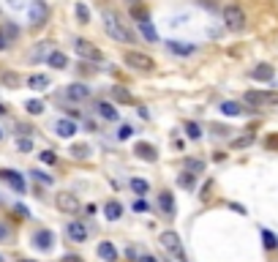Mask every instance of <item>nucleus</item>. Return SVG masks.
<instances>
[{
	"label": "nucleus",
	"mask_w": 278,
	"mask_h": 262,
	"mask_svg": "<svg viewBox=\"0 0 278 262\" xmlns=\"http://www.w3.org/2000/svg\"><path fill=\"white\" fill-rule=\"evenodd\" d=\"M104 28H107V33L115 38V41H123V44H134V33H131V28L125 25V22L117 17L115 11H109L104 9Z\"/></svg>",
	"instance_id": "obj_1"
},
{
	"label": "nucleus",
	"mask_w": 278,
	"mask_h": 262,
	"mask_svg": "<svg viewBox=\"0 0 278 262\" xmlns=\"http://www.w3.org/2000/svg\"><path fill=\"white\" fill-rule=\"evenodd\" d=\"M123 60H125V66H131L137 71H153L156 68V60L150 58V55H145V52H137V50H129L123 55Z\"/></svg>",
	"instance_id": "obj_2"
},
{
	"label": "nucleus",
	"mask_w": 278,
	"mask_h": 262,
	"mask_svg": "<svg viewBox=\"0 0 278 262\" xmlns=\"http://www.w3.org/2000/svg\"><path fill=\"white\" fill-rule=\"evenodd\" d=\"M245 104H251V107H278V93H267V90H248L243 96Z\"/></svg>",
	"instance_id": "obj_3"
},
{
	"label": "nucleus",
	"mask_w": 278,
	"mask_h": 262,
	"mask_svg": "<svg viewBox=\"0 0 278 262\" xmlns=\"http://www.w3.org/2000/svg\"><path fill=\"white\" fill-rule=\"evenodd\" d=\"M224 25L229 28V30H243L245 28V11L240 9V6H226L224 9Z\"/></svg>",
	"instance_id": "obj_4"
},
{
	"label": "nucleus",
	"mask_w": 278,
	"mask_h": 262,
	"mask_svg": "<svg viewBox=\"0 0 278 262\" xmlns=\"http://www.w3.org/2000/svg\"><path fill=\"white\" fill-rule=\"evenodd\" d=\"M74 50L82 60H93V63H101L104 60V52L98 50V46H93L90 41H85V38H77L74 41Z\"/></svg>",
	"instance_id": "obj_5"
},
{
	"label": "nucleus",
	"mask_w": 278,
	"mask_h": 262,
	"mask_svg": "<svg viewBox=\"0 0 278 262\" xmlns=\"http://www.w3.org/2000/svg\"><path fill=\"white\" fill-rule=\"evenodd\" d=\"M161 246L172 254V257H178V262H188V259H186V251H183V243H180V237H178V232H164V235H161Z\"/></svg>",
	"instance_id": "obj_6"
},
{
	"label": "nucleus",
	"mask_w": 278,
	"mask_h": 262,
	"mask_svg": "<svg viewBox=\"0 0 278 262\" xmlns=\"http://www.w3.org/2000/svg\"><path fill=\"white\" fill-rule=\"evenodd\" d=\"M46 17H49V9H46V3H44V0H33V3H30V25H33V28H41L44 22H46Z\"/></svg>",
	"instance_id": "obj_7"
},
{
	"label": "nucleus",
	"mask_w": 278,
	"mask_h": 262,
	"mask_svg": "<svg viewBox=\"0 0 278 262\" xmlns=\"http://www.w3.org/2000/svg\"><path fill=\"white\" fill-rule=\"evenodd\" d=\"M0 180H6V183H9L17 194L25 192V178H22L19 172H14V170H0Z\"/></svg>",
	"instance_id": "obj_8"
},
{
	"label": "nucleus",
	"mask_w": 278,
	"mask_h": 262,
	"mask_svg": "<svg viewBox=\"0 0 278 262\" xmlns=\"http://www.w3.org/2000/svg\"><path fill=\"white\" fill-rule=\"evenodd\" d=\"M90 87H87V85H82V82H74V85H68L66 87V96L71 99V101H87V99H90Z\"/></svg>",
	"instance_id": "obj_9"
},
{
	"label": "nucleus",
	"mask_w": 278,
	"mask_h": 262,
	"mask_svg": "<svg viewBox=\"0 0 278 262\" xmlns=\"http://www.w3.org/2000/svg\"><path fill=\"white\" fill-rule=\"evenodd\" d=\"M66 235H68V241H74V243H85L87 241V227L82 221H71L66 227Z\"/></svg>",
	"instance_id": "obj_10"
},
{
	"label": "nucleus",
	"mask_w": 278,
	"mask_h": 262,
	"mask_svg": "<svg viewBox=\"0 0 278 262\" xmlns=\"http://www.w3.org/2000/svg\"><path fill=\"white\" fill-rule=\"evenodd\" d=\"M58 208L63 213H79L82 210V205H79V200L74 194H58Z\"/></svg>",
	"instance_id": "obj_11"
},
{
	"label": "nucleus",
	"mask_w": 278,
	"mask_h": 262,
	"mask_svg": "<svg viewBox=\"0 0 278 262\" xmlns=\"http://www.w3.org/2000/svg\"><path fill=\"white\" fill-rule=\"evenodd\" d=\"M0 85L9 87V90H17V87H22V74H17L11 68H3L0 71Z\"/></svg>",
	"instance_id": "obj_12"
},
{
	"label": "nucleus",
	"mask_w": 278,
	"mask_h": 262,
	"mask_svg": "<svg viewBox=\"0 0 278 262\" xmlns=\"http://www.w3.org/2000/svg\"><path fill=\"white\" fill-rule=\"evenodd\" d=\"M55 134H58V137H63V139L74 137V134H77V123L71 121V117H68V121H66V117H60V121L55 123Z\"/></svg>",
	"instance_id": "obj_13"
},
{
	"label": "nucleus",
	"mask_w": 278,
	"mask_h": 262,
	"mask_svg": "<svg viewBox=\"0 0 278 262\" xmlns=\"http://www.w3.org/2000/svg\"><path fill=\"white\" fill-rule=\"evenodd\" d=\"M273 77H275V68L270 66V63H259V66L251 71V79H257V82H270Z\"/></svg>",
	"instance_id": "obj_14"
},
{
	"label": "nucleus",
	"mask_w": 278,
	"mask_h": 262,
	"mask_svg": "<svg viewBox=\"0 0 278 262\" xmlns=\"http://www.w3.org/2000/svg\"><path fill=\"white\" fill-rule=\"evenodd\" d=\"M33 246H36V249H41V251H49L55 246V235L49 232V229H41V232H36Z\"/></svg>",
	"instance_id": "obj_15"
},
{
	"label": "nucleus",
	"mask_w": 278,
	"mask_h": 262,
	"mask_svg": "<svg viewBox=\"0 0 278 262\" xmlns=\"http://www.w3.org/2000/svg\"><path fill=\"white\" fill-rule=\"evenodd\" d=\"M134 153H137L142 161H156L158 153H156V148L150 145V142H137V148H134Z\"/></svg>",
	"instance_id": "obj_16"
},
{
	"label": "nucleus",
	"mask_w": 278,
	"mask_h": 262,
	"mask_svg": "<svg viewBox=\"0 0 278 262\" xmlns=\"http://www.w3.org/2000/svg\"><path fill=\"white\" fill-rule=\"evenodd\" d=\"M166 46H169V52H172V55H183V58H186V55H194V52H196V44H188V41H169Z\"/></svg>",
	"instance_id": "obj_17"
},
{
	"label": "nucleus",
	"mask_w": 278,
	"mask_h": 262,
	"mask_svg": "<svg viewBox=\"0 0 278 262\" xmlns=\"http://www.w3.org/2000/svg\"><path fill=\"white\" fill-rule=\"evenodd\" d=\"M158 205H161V210H164V216H174V197L172 192H161L158 194Z\"/></svg>",
	"instance_id": "obj_18"
},
{
	"label": "nucleus",
	"mask_w": 278,
	"mask_h": 262,
	"mask_svg": "<svg viewBox=\"0 0 278 262\" xmlns=\"http://www.w3.org/2000/svg\"><path fill=\"white\" fill-rule=\"evenodd\" d=\"M46 66H52V68H66V66H68V58H66V52H60V50H52L49 55H46Z\"/></svg>",
	"instance_id": "obj_19"
},
{
	"label": "nucleus",
	"mask_w": 278,
	"mask_h": 262,
	"mask_svg": "<svg viewBox=\"0 0 278 262\" xmlns=\"http://www.w3.org/2000/svg\"><path fill=\"white\" fill-rule=\"evenodd\" d=\"M98 257L104 262H117V249L109 241H104V243H98Z\"/></svg>",
	"instance_id": "obj_20"
},
{
	"label": "nucleus",
	"mask_w": 278,
	"mask_h": 262,
	"mask_svg": "<svg viewBox=\"0 0 278 262\" xmlns=\"http://www.w3.org/2000/svg\"><path fill=\"white\" fill-rule=\"evenodd\" d=\"M109 96H112V101H117V104H131V93L125 90L123 85H115V87H109Z\"/></svg>",
	"instance_id": "obj_21"
},
{
	"label": "nucleus",
	"mask_w": 278,
	"mask_h": 262,
	"mask_svg": "<svg viewBox=\"0 0 278 262\" xmlns=\"http://www.w3.org/2000/svg\"><path fill=\"white\" fill-rule=\"evenodd\" d=\"M104 216L109 219V221H117L123 216V205L117 202V200H109L107 205H104Z\"/></svg>",
	"instance_id": "obj_22"
},
{
	"label": "nucleus",
	"mask_w": 278,
	"mask_h": 262,
	"mask_svg": "<svg viewBox=\"0 0 278 262\" xmlns=\"http://www.w3.org/2000/svg\"><path fill=\"white\" fill-rule=\"evenodd\" d=\"M28 87H30V90H46V87H49V77H44V74H30V77H28Z\"/></svg>",
	"instance_id": "obj_23"
},
{
	"label": "nucleus",
	"mask_w": 278,
	"mask_h": 262,
	"mask_svg": "<svg viewBox=\"0 0 278 262\" xmlns=\"http://www.w3.org/2000/svg\"><path fill=\"white\" fill-rule=\"evenodd\" d=\"M96 109H98L101 117H107V121H117V109H115L112 101H98Z\"/></svg>",
	"instance_id": "obj_24"
},
{
	"label": "nucleus",
	"mask_w": 278,
	"mask_h": 262,
	"mask_svg": "<svg viewBox=\"0 0 278 262\" xmlns=\"http://www.w3.org/2000/svg\"><path fill=\"white\" fill-rule=\"evenodd\" d=\"M221 112H224L226 117H237V115H243L245 109L237 104V101H224V104H221Z\"/></svg>",
	"instance_id": "obj_25"
},
{
	"label": "nucleus",
	"mask_w": 278,
	"mask_h": 262,
	"mask_svg": "<svg viewBox=\"0 0 278 262\" xmlns=\"http://www.w3.org/2000/svg\"><path fill=\"white\" fill-rule=\"evenodd\" d=\"M186 172L202 175L205 172V161H202V158H186Z\"/></svg>",
	"instance_id": "obj_26"
},
{
	"label": "nucleus",
	"mask_w": 278,
	"mask_h": 262,
	"mask_svg": "<svg viewBox=\"0 0 278 262\" xmlns=\"http://www.w3.org/2000/svg\"><path fill=\"white\" fill-rule=\"evenodd\" d=\"M131 192H134V194H139V197H145V194L150 192L147 180H142V178H131Z\"/></svg>",
	"instance_id": "obj_27"
},
{
	"label": "nucleus",
	"mask_w": 278,
	"mask_h": 262,
	"mask_svg": "<svg viewBox=\"0 0 278 262\" xmlns=\"http://www.w3.org/2000/svg\"><path fill=\"white\" fill-rule=\"evenodd\" d=\"M139 30H142V36H145L147 41H158V33H156V28L150 25V19L147 22H139Z\"/></svg>",
	"instance_id": "obj_28"
},
{
	"label": "nucleus",
	"mask_w": 278,
	"mask_h": 262,
	"mask_svg": "<svg viewBox=\"0 0 278 262\" xmlns=\"http://www.w3.org/2000/svg\"><path fill=\"white\" fill-rule=\"evenodd\" d=\"M262 241H265V249H270V251L278 249V237L270 232V229H262Z\"/></svg>",
	"instance_id": "obj_29"
},
{
	"label": "nucleus",
	"mask_w": 278,
	"mask_h": 262,
	"mask_svg": "<svg viewBox=\"0 0 278 262\" xmlns=\"http://www.w3.org/2000/svg\"><path fill=\"white\" fill-rule=\"evenodd\" d=\"M25 109H28L30 115H41V112H44L46 107H44V101H38V99H30L28 104H25Z\"/></svg>",
	"instance_id": "obj_30"
},
{
	"label": "nucleus",
	"mask_w": 278,
	"mask_h": 262,
	"mask_svg": "<svg viewBox=\"0 0 278 262\" xmlns=\"http://www.w3.org/2000/svg\"><path fill=\"white\" fill-rule=\"evenodd\" d=\"M74 11H77V19L82 22V25H87V22H90V9H87L85 3H77V9H74Z\"/></svg>",
	"instance_id": "obj_31"
},
{
	"label": "nucleus",
	"mask_w": 278,
	"mask_h": 262,
	"mask_svg": "<svg viewBox=\"0 0 278 262\" xmlns=\"http://www.w3.org/2000/svg\"><path fill=\"white\" fill-rule=\"evenodd\" d=\"M186 134H188V139H199V137H202L199 123H191V121H188V123H186Z\"/></svg>",
	"instance_id": "obj_32"
},
{
	"label": "nucleus",
	"mask_w": 278,
	"mask_h": 262,
	"mask_svg": "<svg viewBox=\"0 0 278 262\" xmlns=\"http://www.w3.org/2000/svg\"><path fill=\"white\" fill-rule=\"evenodd\" d=\"M30 175H33L38 183H44V186H52V183H55V180H52V175H46V172H41V170H33Z\"/></svg>",
	"instance_id": "obj_33"
},
{
	"label": "nucleus",
	"mask_w": 278,
	"mask_h": 262,
	"mask_svg": "<svg viewBox=\"0 0 278 262\" xmlns=\"http://www.w3.org/2000/svg\"><path fill=\"white\" fill-rule=\"evenodd\" d=\"M71 156H74V158H87V156H90V148H87V145H74V148H71Z\"/></svg>",
	"instance_id": "obj_34"
},
{
	"label": "nucleus",
	"mask_w": 278,
	"mask_h": 262,
	"mask_svg": "<svg viewBox=\"0 0 278 262\" xmlns=\"http://www.w3.org/2000/svg\"><path fill=\"white\" fill-rule=\"evenodd\" d=\"M194 178H196V175L183 172V175H180V186H183V188H194Z\"/></svg>",
	"instance_id": "obj_35"
},
{
	"label": "nucleus",
	"mask_w": 278,
	"mask_h": 262,
	"mask_svg": "<svg viewBox=\"0 0 278 262\" xmlns=\"http://www.w3.org/2000/svg\"><path fill=\"white\" fill-rule=\"evenodd\" d=\"M251 142H254V134H245V137L232 139V148H245V145H251Z\"/></svg>",
	"instance_id": "obj_36"
},
{
	"label": "nucleus",
	"mask_w": 278,
	"mask_h": 262,
	"mask_svg": "<svg viewBox=\"0 0 278 262\" xmlns=\"http://www.w3.org/2000/svg\"><path fill=\"white\" fill-rule=\"evenodd\" d=\"M131 17L139 19V22H147V11L142 9V6H134V9H131Z\"/></svg>",
	"instance_id": "obj_37"
},
{
	"label": "nucleus",
	"mask_w": 278,
	"mask_h": 262,
	"mask_svg": "<svg viewBox=\"0 0 278 262\" xmlns=\"http://www.w3.org/2000/svg\"><path fill=\"white\" fill-rule=\"evenodd\" d=\"M17 148L22 150V153H30V148H33V142H30V137H19V139H17Z\"/></svg>",
	"instance_id": "obj_38"
},
{
	"label": "nucleus",
	"mask_w": 278,
	"mask_h": 262,
	"mask_svg": "<svg viewBox=\"0 0 278 262\" xmlns=\"http://www.w3.org/2000/svg\"><path fill=\"white\" fill-rule=\"evenodd\" d=\"M38 158H41L44 164H58V156H55L52 150H44V153H38Z\"/></svg>",
	"instance_id": "obj_39"
},
{
	"label": "nucleus",
	"mask_w": 278,
	"mask_h": 262,
	"mask_svg": "<svg viewBox=\"0 0 278 262\" xmlns=\"http://www.w3.org/2000/svg\"><path fill=\"white\" fill-rule=\"evenodd\" d=\"M131 134H134V129H131L129 123H125V126H120V131H117V139H129Z\"/></svg>",
	"instance_id": "obj_40"
},
{
	"label": "nucleus",
	"mask_w": 278,
	"mask_h": 262,
	"mask_svg": "<svg viewBox=\"0 0 278 262\" xmlns=\"http://www.w3.org/2000/svg\"><path fill=\"white\" fill-rule=\"evenodd\" d=\"M9 235H11L9 224H0V243H3V241H9Z\"/></svg>",
	"instance_id": "obj_41"
},
{
	"label": "nucleus",
	"mask_w": 278,
	"mask_h": 262,
	"mask_svg": "<svg viewBox=\"0 0 278 262\" xmlns=\"http://www.w3.org/2000/svg\"><path fill=\"white\" fill-rule=\"evenodd\" d=\"M60 262H85L82 257H77V254H66V257H63Z\"/></svg>",
	"instance_id": "obj_42"
},
{
	"label": "nucleus",
	"mask_w": 278,
	"mask_h": 262,
	"mask_svg": "<svg viewBox=\"0 0 278 262\" xmlns=\"http://www.w3.org/2000/svg\"><path fill=\"white\" fill-rule=\"evenodd\" d=\"M6 46H9V38H6V33H3V30H0V52H3Z\"/></svg>",
	"instance_id": "obj_43"
},
{
	"label": "nucleus",
	"mask_w": 278,
	"mask_h": 262,
	"mask_svg": "<svg viewBox=\"0 0 278 262\" xmlns=\"http://www.w3.org/2000/svg\"><path fill=\"white\" fill-rule=\"evenodd\" d=\"M137 262H158V259L153 257V254H142V257H139Z\"/></svg>",
	"instance_id": "obj_44"
},
{
	"label": "nucleus",
	"mask_w": 278,
	"mask_h": 262,
	"mask_svg": "<svg viewBox=\"0 0 278 262\" xmlns=\"http://www.w3.org/2000/svg\"><path fill=\"white\" fill-rule=\"evenodd\" d=\"M3 33H6V36H17V28H14V25H6Z\"/></svg>",
	"instance_id": "obj_45"
},
{
	"label": "nucleus",
	"mask_w": 278,
	"mask_h": 262,
	"mask_svg": "<svg viewBox=\"0 0 278 262\" xmlns=\"http://www.w3.org/2000/svg\"><path fill=\"white\" fill-rule=\"evenodd\" d=\"M134 210H147V202H145V200H139L137 205H134Z\"/></svg>",
	"instance_id": "obj_46"
},
{
	"label": "nucleus",
	"mask_w": 278,
	"mask_h": 262,
	"mask_svg": "<svg viewBox=\"0 0 278 262\" xmlns=\"http://www.w3.org/2000/svg\"><path fill=\"white\" fill-rule=\"evenodd\" d=\"M17 213H19V216H30V210L25 208V205H17Z\"/></svg>",
	"instance_id": "obj_47"
},
{
	"label": "nucleus",
	"mask_w": 278,
	"mask_h": 262,
	"mask_svg": "<svg viewBox=\"0 0 278 262\" xmlns=\"http://www.w3.org/2000/svg\"><path fill=\"white\" fill-rule=\"evenodd\" d=\"M6 112H9V109H6V104H0V115H6Z\"/></svg>",
	"instance_id": "obj_48"
},
{
	"label": "nucleus",
	"mask_w": 278,
	"mask_h": 262,
	"mask_svg": "<svg viewBox=\"0 0 278 262\" xmlns=\"http://www.w3.org/2000/svg\"><path fill=\"white\" fill-rule=\"evenodd\" d=\"M17 262H36V259H17Z\"/></svg>",
	"instance_id": "obj_49"
},
{
	"label": "nucleus",
	"mask_w": 278,
	"mask_h": 262,
	"mask_svg": "<svg viewBox=\"0 0 278 262\" xmlns=\"http://www.w3.org/2000/svg\"><path fill=\"white\" fill-rule=\"evenodd\" d=\"M0 139H3V131H0Z\"/></svg>",
	"instance_id": "obj_50"
},
{
	"label": "nucleus",
	"mask_w": 278,
	"mask_h": 262,
	"mask_svg": "<svg viewBox=\"0 0 278 262\" xmlns=\"http://www.w3.org/2000/svg\"><path fill=\"white\" fill-rule=\"evenodd\" d=\"M0 262H3V257H0Z\"/></svg>",
	"instance_id": "obj_51"
}]
</instances>
